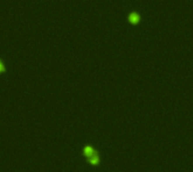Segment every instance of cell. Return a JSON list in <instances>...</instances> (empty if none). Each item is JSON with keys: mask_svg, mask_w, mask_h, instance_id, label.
Instances as JSON below:
<instances>
[{"mask_svg": "<svg viewBox=\"0 0 193 172\" xmlns=\"http://www.w3.org/2000/svg\"><path fill=\"white\" fill-rule=\"evenodd\" d=\"M88 159H89V162L92 164H97L98 163V161H100V159H98V155L96 152H94L91 156H88Z\"/></svg>", "mask_w": 193, "mask_h": 172, "instance_id": "cell-1", "label": "cell"}, {"mask_svg": "<svg viewBox=\"0 0 193 172\" xmlns=\"http://www.w3.org/2000/svg\"><path fill=\"white\" fill-rule=\"evenodd\" d=\"M5 70H6V68H5L4 63H2V62H0V73H1V72H4Z\"/></svg>", "mask_w": 193, "mask_h": 172, "instance_id": "cell-4", "label": "cell"}, {"mask_svg": "<svg viewBox=\"0 0 193 172\" xmlns=\"http://www.w3.org/2000/svg\"><path fill=\"white\" fill-rule=\"evenodd\" d=\"M94 152H95V151H94V150H93V147H91V146H86L85 147V150H84V153H85L86 156H91Z\"/></svg>", "mask_w": 193, "mask_h": 172, "instance_id": "cell-2", "label": "cell"}, {"mask_svg": "<svg viewBox=\"0 0 193 172\" xmlns=\"http://www.w3.org/2000/svg\"><path fill=\"white\" fill-rule=\"evenodd\" d=\"M130 19H131L132 23H137V21H138V16H137V15H132V16L130 17Z\"/></svg>", "mask_w": 193, "mask_h": 172, "instance_id": "cell-3", "label": "cell"}]
</instances>
